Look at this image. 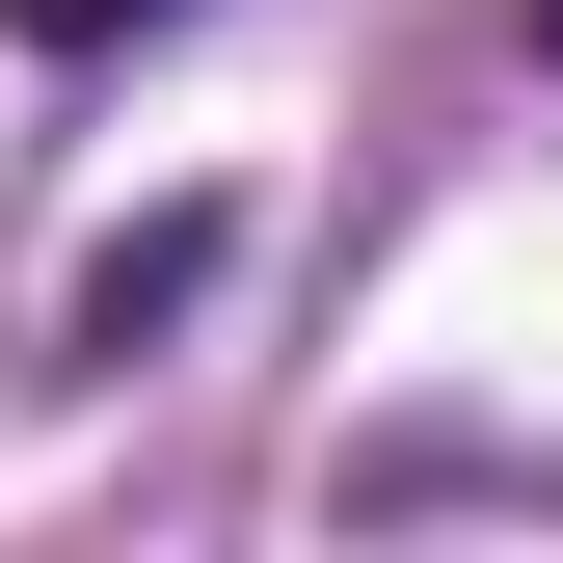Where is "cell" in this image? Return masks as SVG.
Segmentation results:
<instances>
[{"mask_svg":"<svg viewBox=\"0 0 563 563\" xmlns=\"http://www.w3.org/2000/svg\"><path fill=\"white\" fill-rule=\"evenodd\" d=\"M216 268H242V216L188 188V216H134V242H81V296H54V349H81V376H134V349H162L188 296H216Z\"/></svg>","mask_w":563,"mask_h":563,"instance_id":"1","label":"cell"},{"mask_svg":"<svg viewBox=\"0 0 563 563\" xmlns=\"http://www.w3.org/2000/svg\"><path fill=\"white\" fill-rule=\"evenodd\" d=\"M27 54H134V27H188V0H0Z\"/></svg>","mask_w":563,"mask_h":563,"instance_id":"2","label":"cell"},{"mask_svg":"<svg viewBox=\"0 0 563 563\" xmlns=\"http://www.w3.org/2000/svg\"><path fill=\"white\" fill-rule=\"evenodd\" d=\"M537 54H563V0H537Z\"/></svg>","mask_w":563,"mask_h":563,"instance_id":"3","label":"cell"}]
</instances>
